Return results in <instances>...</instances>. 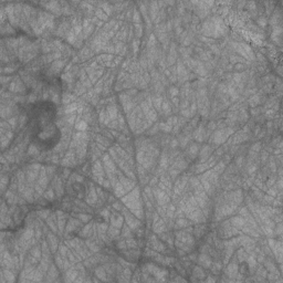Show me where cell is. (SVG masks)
I'll list each match as a JSON object with an SVG mask.
<instances>
[{
  "instance_id": "cell-12",
  "label": "cell",
  "mask_w": 283,
  "mask_h": 283,
  "mask_svg": "<svg viewBox=\"0 0 283 283\" xmlns=\"http://www.w3.org/2000/svg\"><path fill=\"white\" fill-rule=\"evenodd\" d=\"M94 138H95L96 143L101 144V145H103V146L109 147V145H111L109 138H106V137L104 136V135H102V134H96V135H94Z\"/></svg>"
},
{
  "instance_id": "cell-39",
  "label": "cell",
  "mask_w": 283,
  "mask_h": 283,
  "mask_svg": "<svg viewBox=\"0 0 283 283\" xmlns=\"http://www.w3.org/2000/svg\"><path fill=\"white\" fill-rule=\"evenodd\" d=\"M55 173V167L54 166H47V174H48L49 178L51 179L53 177V175Z\"/></svg>"
},
{
  "instance_id": "cell-28",
  "label": "cell",
  "mask_w": 283,
  "mask_h": 283,
  "mask_svg": "<svg viewBox=\"0 0 283 283\" xmlns=\"http://www.w3.org/2000/svg\"><path fill=\"white\" fill-rule=\"evenodd\" d=\"M50 214H51V210H49V209H42L40 211H37L38 218L42 219V220H45L50 216Z\"/></svg>"
},
{
  "instance_id": "cell-14",
  "label": "cell",
  "mask_w": 283,
  "mask_h": 283,
  "mask_svg": "<svg viewBox=\"0 0 283 283\" xmlns=\"http://www.w3.org/2000/svg\"><path fill=\"white\" fill-rule=\"evenodd\" d=\"M95 275L99 278L101 281H106L107 279V273H106L104 266H97L95 269Z\"/></svg>"
},
{
  "instance_id": "cell-26",
  "label": "cell",
  "mask_w": 283,
  "mask_h": 283,
  "mask_svg": "<svg viewBox=\"0 0 283 283\" xmlns=\"http://www.w3.org/2000/svg\"><path fill=\"white\" fill-rule=\"evenodd\" d=\"M8 122H9V124L11 125L12 130H17L18 126H19V116L18 115L12 116V117H10V118L8 119Z\"/></svg>"
},
{
  "instance_id": "cell-30",
  "label": "cell",
  "mask_w": 283,
  "mask_h": 283,
  "mask_svg": "<svg viewBox=\"0 0 283 283\" xmlns=\"http://www.w3.org/2000/svg\"><path fill=\"white\" fill-rule=\"evenodd\" d=\"M27 121H28V116L26 115V114H21V115L19 116V126H18V130L23 128L24 125L27 124Z\"/></svg>"
},
{
  "instance_id": "cell-49",
  "label": "cell",
  "mask_w": 283,
  "mask_h": 283,
  "mask_svg": "<svg viewBox=\"0 0 283 283\" xmlns=\"http://www.w3.org/2000/svg\"><path fill=\"white\" fill-rule=\"evenodd\" d=\"M197 258H198V256L196 254V253H190V256L188 257V259L190 260V262H191V261H196V260H197Z\"/></svg>"
},
{
  "instance_id": "cell-3",
  "label": "cell",
  "mask_w": 283,
  "mask_h": 283,
  "mask_svg": "<svg viewBox=\"0 0 283 283\" xmlns=\"http://www.w3.org/2000/svg\"><path fill=\"white\" fill-rule=\"evenodd\" d=\"M197 259H198V263H199L202 268H205V269L211 268L212 263H214L212 258L209 256L208 253H200V254L198 256Z\"/></svg>"
},
{
  "instance_id": "cell-51",
  "label": "cell",
  "mask_w": 283,
  "mask_h": 283,
  "mask_svg": "<svg viewBox=\"0 0 283 283\" xmlns=\"http://www.w3.org/2000/svg\"><path fill=\"white\" fill-rule=\"evenodd\" d=\"M178 144H179V143H178V140H171V146L173 147V148H175V147L177 146Z\"/></svg>"
},
{
  "instance_id": "cell-32",
  "label": "cell",
  "mask_w": 283,
  "mask_h": 283,
  "mask_svg": "<svg viewBox=\"0 0 283 283\" xmlns=\"http://www.w3.org/2000/svg\"><path fill=\"white\" fill-rule=\"evenodd\" d=\"M134 29H135V34H136V37L140 39L142 35H143V26L140 23H136L135 26H134Z\"/></svg>"
},
{
  "instance_id": "cell-8",
  "label": "cell",
  "mask_w": 283,
  "mask_h": 283,
  "mask_svg": "<svg viewBox=\"0 0 283 283\" xmlns=\"http://www.w3.org/2000/svg\"><path fill=\"white\" fill-rule=\"evenodd\" d=\"M7 187H9V175L2 174L1 175V178H0V188H1V192H2V195L7 191L6 190Z\"/></svg>"
},
{
  "instance_id": "cell-11",
  "label": "cell",
  "mask_w": 283,
  "mask_h": 283,
  "mask_svg": "<svg viewBox=\"0 0 283 283\" xmlns=\"http://www.w3.org/2000/svg\"><path fill=\"white\" fill-rule=\"evenodd\" d=\"M75 218H78L80 221H82L83 223H88V222L91 221L92 219V216L89 215V214H85V212H80V214H72Z\"/></svg>"
},
{
  "instance_id": "cell-7",
  "label": "cell",
  "mask_w": 283,
  "mask_h": 283,
  "mask_svg": "<svg viewBox=\"0 0 283 283\" xmlns=\"http://www.w3.org/2000/svg\"><path fill=\"white\" fill-rule=\"evenodd\" d=\"M1 33H2V35H7V34L11 35V34L16 33V29L8 22V23L1 24Z\"/></svg>"
},
{
  "instance_id": "cell-29",
  "label": "cell",
  "mask_w": 283,
  "mask_h": 283,
  "mask_svg": "<svg viewBox=\"0 0 283 283\" xmlns=\"http://www.w3.org/2000/svg\"><path fill=\"white\" fill-rule=\"evenodd\" d=\"M95 190H96V194H97V197H99V199H101V200H103V201L107 200V195L104 192V190H103L102 188L99 187V186H96Z\"/></svg>"
},
{
  "instance_id": "cell-52",
  "label": "cell",
  "mask_w": 283,
  "mask_h": 283,
  "mask_svg": "<svg viewBox=\"0 0 283 283\" xmlns=\"http://www.w3.org/2000/svg\"><path fill=\"white\" fill-rule=\"evenodd\" d=\"M259 131H260V126L258 125V126L256 127V130H254V135H258V134H259Z\"/></svg>"
},
{
  "instance_id": "cell-18",
  "label": "cell",
  "mask_w": 283,
  "mask_h": 283,
  "mask_svg": "<svg viewBox=\"0 0 283 283\" xmlns=\"http://www.w3.org/2000/svg\"><path fill=\"white\" fill-rule=\"evenodd\" d=\"M30 254H31V256L35 257L37 259L41 260L42 259V258H41V257H42V249L39 246H38V245H35V246H33L30 249Z\"/></svg>"
},
{
  "instance_id": "cell-50",
  "label": "cell",
  "mask_w": 283,
  "mask_h": 283,
  "mask_svg": "<svg viewBox=\"0 0 283 283\" xmlns=\"http://www.w3.org/2000/svg\"><path fill=\"white\" fill-rule=\"evenodd\" d=\"M266 158H268V153H266V152H263V153H262V156H261V159H262V163H264V161H266Z\"/></svg>"
},
{
  "instance_id": "cell-33",
  "label": "cell",
  "mask_w": 283,
  "mask_h": 283,
  "mask_svg": "<svg viewBox=\"0 0 283 283\" xmlns=\"http://www.w3.org/2000/svg\"><path fill=\"white\" fill-rule=\"evenodd\" d=\"M161 109H163V111H164V113H166V114H169V113L171 112V104H169V102H168L167 100H165L164 103L161 104Z\"/></svg>"
},
{
  "instance_id": "cell-10",
  "label": "cell",
  "mask_w": 283,
  "mask_h": 283,
  "mask_svg": "<svg viewBox=\"0 0 283 283\" xmlns=\"http://www.w3.org/2000/svg\"><path fill=\"white\" fill-rule=\"evenodd\" d=\"M206 226L202 225V223H198L197 226H195L194 228V237H196V238H200V237H202L204 235V233L206 232Z\"/></svg>"
},
{
  "instance_id": "cell-2",
  "label": "cell",
  "mask_w": 283,
  "mask_h": 283,
  "mask_svg": "<svg viewBox=\"0 0 283 283\" xmlns=\"http://www.w3.org/2000/svg\"><path fill=\"white\" fill-rule=\"evenodd\" d=\"M45 235H47V241H48V243H49V247H50L51 252L55 253L57 252V249L59 248V240H58V238H57V235H55L54 232H52L51 230Z\"/></svg>"
},
{
  "instance_id": "cell-5",
  "label": "cell",
  "mask_w": 283,
  "mask_h": 283,
  "mask_svg": "<svg viewBox=\"0 0 283 283\" xmlns=\"http://www.w3.org/2000/svg\"><path fill=\"white\" fill-rule=\"evenodd\" d=\"M19 69V63L17 62H11L9 64H7V66H2L1 68V74L2 75H11L12 73L17 71Z\"/></svg>"
},
{
  "instance_id": "cell-27",
  "label": "cell",
  "mask_w": 283,
  "mask_h": 283,
  "mask_svg": "<svg viewBox=\"0 0 283 283\" xmlns=\"http://www.w3.org/2000/svg\"><path fill=\"white\" fill-rule=\"evenodd\" d=\"M116 248L119 250V251H124V250L128 249L126 245V240L125 239H121V240H116Z\"/></svg>"
},
{
  "instance_id": "cell-55",
  "label": "cell",
  "mask_w": 283,
  "mask_h": 283,
  "mask_svg": "<svg viewBox=\"0 0 283 283\" xmlns=\"http://www.w3.org/2000/svg\"><path fill=\"white\" fill-rule=\"evenodd\" d=\"M207 281H216V279H214L212 276H209V278H208V280H207Z\"/></svg>"
},
{
  "instance_id": "cell-44",
  "label": "cell",
  "mask_w": 283,
  "mask_h": 283,
  "mask_svg": "<svg viewBox=\"0 0 283 283\" xmlns=\"http://www.w3.org/2000/svg\"><path fill=\"white\" fill-rule=\"evenodd\" d=\"M245 69H246V64H243V63H235L233 66L235 71H243Z\"/></svg>"
},
{
  "instance_id": "cell-37",
  "label": "cell",
  "mask_w": 283,
  "mask_h": 283,
  "mask_svg": "<svg viewBox=\"0 0 283 283\" xmlns=\"http://www.w3.org/2000/svg\"><path fill=\"white\" fill-rule=\"evenodd\" d=\"M107 127H109V130H117V128H118V121H117V119L111 121V122L107 124Z\"/></svg>"
},
{
  "instance_id": "cell-34",
  "label": "cell",
  "mask_w": 283,
  "mask_h": 283,
  "mask_svg": "<svg viewBox=\"0 0 283 283\" xmlns=\"http://www.w3.org/2000/svg\"><path fill=\"white\" fill-rule=\"evenodd\" d=\"M112 207L115 209V211H122L124 208V205L123 202H121V201H116V202L114 201L112 204Z\"/></svg>"
},
{
  "instance_id": "cell-1",
  "label": "cell",
  "mask_w": 283,
  "mask_h": 283,
  "mask_svg": "<svg viewBox=\"0 0 283 283\" xmlns=\"http://www.w3.org/2000/svg\"><path fill=\"white\" fill-rule=\"evenodd\" d=\"M124 217L122 215H119L117 211H113L111 212V216H109V222H111V226L115 227V228L121 229L124 225Z\"/></svg>"
},
{
  "instance_id": "cell-46",
  "label": "cell",
  "mask_w": 283,
  "mask_h": 283,
  "mask_svg": "<svg viewBox=\"0 0 283 283\" xmlns=\"http://www.w3.org/2000/svg\"><path fill=\"white\" fill-rule=\"evenodd\" d=\"M169 94H171V97H175V96H177V94H178V89L176 88V86H171V89H169Z\"/></svg>"
},
{
  "instance_id": "cell-22",
  "label": "cell",
  "mask_w": 283,
  "mask_h": 283,
  "mask_svg": "<svg viewBox=\"0 0 283 283\" xmlns=\"http://www.w3.org/2000/svg\"><path fill=\"white\" fill-rule=\"evenodd\" d=\"M14 80V76L12 75H2L1 78H0V82L2 84V88H6L7 85H9Z\"/></svg>"
},
{
  "instance_id": "cell-15",
  "label": "cell",
  "mask_w": 283,
  "mask_h": 283,
  "mask_svg": "<svg viewBox=\"0 0 283 283\" xmlns=\"http://www.w3.org/2000/svg\"><path fill=\"white\" fill-rule=\"evenodd\" d=\"M76 100V95L74 94H71V93H64L63 96H62V103L68 105V104H71Z\"/></svg>"
},
{
  "instance_id": "cell-53",
  "label": "cell",
  "mask_w": 283,
  "mask_h": 283,
  "mask_svg": "<svg viewBox=\"0 0 283 283\" xmlns=\"http://www.w3.org/2000/svg\"><path fill=\"white\" fill-rule=\"evenodd\" d=\"M114 200H115V199H114V197H113V196H111V197L109 198V202H112V201H114Z\"/></svg>"
},
{
  "instance_id": "cell-41",
  "label": "cell",
  "mask_w": 283,
  "mask_h": 283,
  "mask_svg": "<svg viewBox=\"0 0 283 283\" xmlns=\"http://www.w3.org/2000/svg\"><path fill=\"white\" fill-rule=\"evenodd\" d=\"M71 176V169L70 168H64L63 171H62V178L63 179H69V177Z\"/></svg>"
},
{
  "instance_id": "cell-42",
  "label": "cell",
  "mask_w": 283,
  "mask_h": 283,
  "mask_svg": "<svg viewBox=\"0 0 283 283\" xmlns=\"http://www.w3.org/2000/svg\"><path fill=\"white\" fill-rule=\"evenodd\" d=\"M125 48L124 47V42H122V41H119V42H117L115 45V52L116 53H119V52H122V50Z\"/></svg>"
},
{
  "instance_id": "cell-4",
  "label": "cell",
  "mask_w": 283,
  "mask_h": 283,
  "mask_svg": "<svg viewBox=\"0 0 283 283\" xmlns=\"http://www.w3.org/2000/svg\"><path fill=\"white\" fill-rule=\"evenodd\" d=\"M47 275H48L47 281H54L59 276V268L57 266L55 263H53V262L50 263V266H49V269H48Z\"/></svg>"
},
{
  "instance_id": "cell-9",
  "label": "cell",
  "mask_w": 283,
  "mask_h": 283,
  "mask_svg": "<svg viewBox=\"0 0 283 283\" xmlns=\"http://www.w3.org/2000/svg\"><path fill=\"white\" fill-rule=\"evenodd\" d=\"M133 237V230L126 225L124 223L123 227L121 228V238L127 239V238H132Z\"/></svg>"
},
{
  "instance_id": "cell-35",
  "label": "cell",
  "mask_w": 283,
  "mask_h": 283,
  "mask_svg": "<svg viewBox=\"0 0 283 283\" xmlns=\"http://www.w3.org/2000/svg\"><path fill=\"white\" fill-rule=\"evenodd\" d=\"M198 153V145L197 144H191L190 147H189V154L191 155V157L196 156Z\"/></svg>"
},
{
  "instance_id": "cell-31",
  "label": "cell",
  "mask_w": 283,
  "mask_h": 283,
  "mask_svg": "<svg viewBox=\"0 0 283 283\" xmlns=\"http://www.w3.org/2000/svg\"><path fill=\"white\" fill-rule=\"evenodd\" d=\"M142 16H140V14L138 12V11L135 9V10L133 11V16H132V20H133V22L135 24L136 23H140V21H142Z\"/></svg>"
},
{
  "instance_id": "cell-43",
  "label": "cell",
  "mask_w": 283,
  "mask_h": 283,
  "mask_svg": "<svg viewBox=\"0 0 283 283\" xmlns=\"http://www.w3.org/2000/svg\"><path fill=\"white\" fill-rule=\"evenodd\" d=\"M102 186H103V188H104V189H107V190H109V189H111V186H112V184H111V181H109V178H107V179H106V178H104Z\"/></svg>"
},
{
  "instance_id": "cell-13",
  "label": "cell",
  "mask_w": 283,
  "mask_h": 283,
  "mask_svg": "<svg viewBox=\"0 0 283 283\" xmlns=\"http://www.w3.org/2000/svg\"><path fill=\"white\" fill-rule=\"evenodd\" d=\"M42 197L45 198V199H47L48 201H53L55 200V198H57V195H55V191L54 189H53V187H49L48 190L45 191V194H43V196Z\"/></svg>"
},
{
  "instance_id": "cell-40",
  "label": "cell",
  "mask_w": 283,
  "mask_h": 283,
  "mask_svg": "<svg viewBox=\"0 0 283 283\" xmlns=\"http://www.w3.org/2000/svg\"><path fill=\"white\" fill-rule=\"evenodd\" d=\"M257 23L259 24V27L264 28L266 26V17H260L257 19Z\"/></svg>"
},
{
  "instance_id": "cell-24",
  "label": "cell",
  "mask_w": 283,
  "mask_h": 283,
  "mask_svg": "<svg viewBox=\"0 0 283 283\" xmlns=\"http://www.w3.org/2000/svg\"><path fill=\"white\" fill-rule=\"evenodd\" d=\"M69 248L66 245H62V243H59V248H58V251H59V253L61 254L63 258H66L68 257V251H69Z\"/></svg>"
},
{
  "instance_id": "cell-47",
  "label": "cell",
  "mask_w": 283,
  "mask_h": 283,
  "mask_svg": "<svg viewBox=\"0 0 283 283\" xmlns=\"http://www.w3.org/2000/svg\"><path fill=\"white\" fill-rule=\"evenodd\" d=\"M181 115H184L185 117H191V113H190V109H181Z\"/></svg>"
},
{
  "instance_id": "cell-48",
  "label": "cell",
  "mask_w": 283,
  "mask_h": 283,
  "mask_svg": "<svg viewBox=\"0 0 283 283\" xmlns=\"http://www.w3.org/2000/svg\"><path fill=\"white\" fill-rule=\"evenodd\" d=\"M154 45H155V35L152 34V35L148 38V45H149V47H153Z\"/></svg>"
},
{
  "instance_id": "cell-20",
  "label": "cell",
  "mask_w": 283,
  "mask_h": 283,
  "mask_svg": "<svg viewBox=\"0 0 283 283\" xmlns=\"http://www.w3.org/2000/svg\"><path fill=\"white\" fill-rule=\"evenodd\" d=\"M54 263L57 264L59 270H61V271L64 270V260H63V257L60 253H57L54 256Z\"/></svg>"
},
{
  "instance_id": "cell-16",
  "label": "cell",
  "mask_w": 283,
  "mask_h": 283,
  "mask_svg": "<svg viewBox=\"0 0 283 283\" xmlns=\"http://www.w3.org/2000/svg\"><path fill=\"white\" fill-rule=\"evenodd\" d=\"M94 14L97 19H100L101 21L105 22V21L109 20V16L102 10V8H95V11H94Z\"/></svg>"
},
{
  "instance_id": "cell-45",
  "label": "cell",
  "mask_w": 283,
  "mask_h": 283,
  "mask_svg": "<svg viewBox=\"0 0 283 283\" xmlns=\"http://www.w3.org/2000/svg\"><path fill=\"white\" fill-rule=\"evenodd\" d=\"M101 216H102L104 219H109V216H111V212H109V209L105 208L103 209L102 211H101Z\"/></svg>"
},
{
  "instance_id": "cell-36",
  "label": "cell",
  "mask_w": 283,
  "mask_h": 283,
  "mask_svg": "<svg viewBox=\"0 0 283 283\" xmlns=\"http://www.w3.org/2000/svg\"><path fill=\"white\" fill-rule=\"evenodd\" d=\"M9 143H10V140L5 135H1V148L5 149L7 146H9Z\"/></svg>"
},
{
  "instance_id": "cell-25",
  "label": "cell",
  "mask_w": 283,
  "mask_h": 283,
  "mask_svg": "<svg viewBox=\"0 0 283 283\" xmlns=\"http://www.w3.org/2000/svg\"><path fill=\"white\" fill-rule=\"evenodd\" d=\"M153 107L157 111H159L161 109V96L156 95L155 97H153Z\"/></svg>"
},
{
  "instance_id": "cell-19",
  "label": "cell",
  "mask_w": 283,
  "mask_h": 283,
  "mask_svg": "<svg viewBox=\"0 0 283 283\" xmlns=\"http://www.w3.org/2000/svg\"><path fill=\"white\" fill-rule=\"evenodd\" d=\"M39 154H40V150H39V148H38L34 144H31L30 146H29V148H28L27 150V155L28 156H31V157H37L39 156Z\"/></svg>"
},
{
  "instance_id": "cell-17",
  "label": "cell",
  "mask_w": 283,
  "mask_h": 283,
  "mask_svg": "<svg viewBox=\"0 0 283 283\" xmlns=\"http://www.w3.org/2000/svg\"><path fill=\"white\" fill-rule=\"evenodd\" d=\"M78 103H71V104H68V105L64 106V113L65 114H68V115H70V114H74L75 111H78Z\"/></svg>"
},
{
  "instance_id": "cell-54",
  "label": "cell",
  "mask_w": 283,
  "mask_h": 283,
  "mask_svg": "<svg viewBox=\"0 0 283 283\" xmlns=\"http://www.w3.org/2000/svg\"><path fill=\"white\" fill-rule=\"evenodd\" d=\"M165 74H166V75H171V71H169V70H165Z\"/></svg>"
},
{
  "instance_id": "cell-38",
  "label": "cell",
  "mask_w": 283,
  "mask_h": 283,
  "mask_svg": "<svg viewBox=\"0 0 283 283\" xmlns=\"http://www.w3.org/2000/svg\"><path fill=\"white\" fill-rule=\"evenodd\" d=\"M0 127H1V128H4V130H7V131H12L11 125L9 124L8 121H6V119H2V122H1V124H0Z\"/></svg>"
},
{
  "instance_id": "cell-21",
  "label": "cell",
  "mask_w": 283,
  "mask_h": 283,
  "mask_svg": "<svg viewBox=\"0 0 283 283\" xmlns=\"http://www.w3.org/2000/svg\"><path fill=\"white\" fill-rule=\"evenodd\" d=\"M192 273H194L195 278H199V279L205 278V275H206V272L204 271V269H202L201 266H196L194 269H192Z\"/></svg>"
},
{
  "instance_id": "cell-6",
  "label": "cell",
  "mask_w": 283,
  "mask_h": 283,
  "mask_svg": "<svg viewBox=\"0 0 283 283\" xmlns=\"http://www.w3.org/2000/svg\"><path fill=\"white\" fill-rule=\"evenodd\" d=\"M106 113L109 114L111 121H113V119H117L118 111H117V107H116L115 104H109V105L106 106Z\"/></svg>"
},
{
  "instance_id": "cell-23",
  "label": "cell",
  "mask_w": 283,
  "mask_h": 283,
  "mask_svg": "<svg viewBox=\"0 0 283 283\" xmlns=\"http://www.w3.org/2000/svg\"><path fill=\"white\" fill-rule=\"evenodd\" d=\"M125 240H126V245L128 249H137V248H138L137 240L134 239L133 237H132V238H127V239H125Z\"/></svg>"
}]
</instances>
